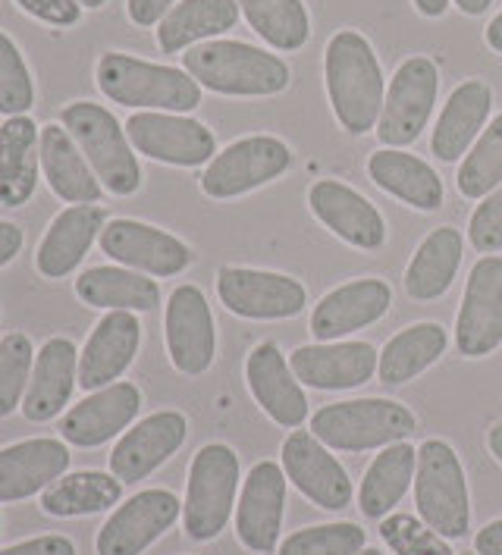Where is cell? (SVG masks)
<instances>
[{
  "label": "cell",
  "instance_id": "1",
  "mask_svg": "<svg viewBox=\"0 0 502 555\" xmlns=\"http://www.w3.org/2000/svg\"><path fill=\"white\" fill-rule=\"evenodd\" d=\"M326 94L339 126L352 135L371 132L384 114V66L371 41L352 29L336 31L324 54Z\"/></svg>",
  "mask_w": 502,
  "mask_h": 555
},
{
  "label": "cell",
  "instance_id": "2",
  "mask_svg": "<svg viewBox=\"0 0 502 555\" xmlns=\"http://www.w3.org/2000/svg\"><path fill=\"white\" fill-rule=\"evenodd\" d=\"M182 66L202 88L230 98H270L289 86L283 57L245 41H202L182 54Z\"/></svg>",
  "mask_w": 502,
  "mask_h": 555
},
{
  "label": "cell",
  "instance_id": "3",
  "mask_svg": "<svg viewBox=\"0 0 502 555\" xmlns=\"http://www.w3.org/2000/svg\"><path fill=\"white\" fill-rule=\"evenodd\" d=\"M94 82L114 104L164 114H189L202 104V86L177 66L149 63L132 54H104L94 66Z\"/></svg>",
  "mask_w": 502,
  "mask_h": 555
},
{
  "label": "cell",
  "instance_id": "4",
  "mask_svg": "<svg viewBox=\"0 0 502 555\" xmlns=\"http://www.w3.org/2000/svg\"><path fill=\"white\" fill-rule=\"evenodd\" d=\"M60 126L82 147L94 176L111 195H136L142 185V167L132 154V142L119 119L91 101H76L60 111Z\"/></svg>",
  "mask_w": 502,
  "mask_h": 555
},
{
  "label": "cell",
  "instance_id": "5",
  "mask_svg": "<svg viewBox=\"0 0 502 555\" xmlns=\"http://www.w3.org/2000/svg\"><path fill=\"white\" fill-rule=\"evenodd\" d=\"M414 505L427 527L446 540H459L472 527V502L465 470L455 449L443 439H427L417 449L414 468Z\"/></svg>",
  "mask_w": 502,
  "mask_h": 555
},
{
  "label": "cell",
  "instance_id": "6",
  "mask_svg": "<svg viewBox=\"0 0 502 555\" xmlns=\"http://www.w3.org/2000/svg\"><path fill=\"white\" fill-rule=\"evenodd\" d=\"M239 490V455L227 442H207L195 452L189 483H185V502H182V527L192 540L207 543L220 537Z\"/></svg>",
  "mask_w": 502,
  "mask_h": 555
},
{
  "label": "cell",
  "instance_id": "7",
  "mask_svg": "<svg viewBox=\"0 0 502 555\" xmlns=\"http://www.w3.org/2000/svg\"><path fill=\"white\" fill-rule=\"evenodd\" d=\"M414 414L392 399H355L314 411L311 434L336 452L386 449L412 437Z\"/></svg>",
  "mask_w": 502,
  "mask_h": 555
},
{
  "label": "cell",
  "instance_id": "8",
  "mask_svg": "<svg viewBox=\"0 0 502 555\" xmlns=\"http://www.w3.org/2000/svg\"><path fill=\"white\" fill-rule=\"evenodd\" d=\"M289 164H293V151L286 142L273 135H248L214 154V160L202 173V192L217 202L239 198L286 173Z\"/></svg>",
  "mask_w": 502,
  "mask_h": 555
},
{
  "label": "cell",
  "instance_id": "9",
  "mask_svg": "<svg viewBox=\"0 0 502 555\" xmlns=\"http://www.w3.org/2000/svg\"><path fill=\"white\" fill-rule=\"evenodd\" d=\"M440 91V76L434 60L409 57L389 79L384 98V114L377 122V139L386 147H406L417 142L427 129Z\"/></svg>",
  "mask_w": 502,
  "mask_h": 555
},
{
  "label": "cell",
  "instance_id": "10",
  "mask_svg": "<svg viewBox=\"0 0 502 555\" xmlns=\"http://www.w3.org/2000/svg\"><path fill=\"white\" fill-rule=\"evenodd\" d=\"M126 135L139 154L170 167H202L217 154V139L205 122L182 114L142 111L126 119Z\"/></svg>",
  "mask_w": 502,
  "mask_h": 555
},
{
  "label": "cell",
  "instance_id": "11",
  "mask_svg": "<svg viewBox=\"0 0 502 555\" xmlns=\"http://www.w3.org/2000/svg\"><path fill=\"white\" fill-rule=\"evenodd\" d=\"M217 295L230 314L245 321H286L308 305V293L298 280L248 267H220Z\"/></svg>",
  "mask_w": 502,
  "mask_h": 555
},
{
  "label": "cell",
  "instance_id": "12",
  "mask_svg": "<svg viewBox=\"0 0 502 555\" xmlns=\"http://www.w3.org/2000/svg\"><path fill=\"white\" fill-rule=\"evenodd\" d=\"M179 499L170 490H142L117 505V512L98 530V555H142L177 525Z\"/></svg>",
  "mask_w": 502,
  "mask_h": 555
},
{
  "label": "cell",
  "instance_id": "13",
  "mask_svg": "<svg viewBox=\"0 0 502 555\" xmlns=\"http://www.w3.org/2000/svg\"><path fill=\"white\" fill-rule=\"evenodd\" d=\"M455 346L465 358H484L502 346V258L497 255L472 267L455 321Z\"/></svg>",
  "mask_w": 502,
  "mask_h": 555
},
{
  "label": "cell",
  "instance_id": "14",
  "mask_svg": "<svg viewBox=\"0 0 502 555\" xmlns=\"http://www.w3.org/2000/svg\"><path fill=\"white\" fill-rule=\"evenodd\" d=\"M283 512H286V470L276 462H258L248 470L236 505L239 543L258 555L276 553Z\"/></svg>",
  "mask_w": 502,
  "mask_h": 555
},
{
  "label": "cell",
  "instance_id": "15",
  "mask_svg": "<svg viewBox=\"0 0 502 555\" xmlns=\"http://www.w3.org/2000/svg\"><path fill=\"white\" fill-rule=\"evenodd\" d=\"M283 470L301 496L326 512H343L352 505L355 490L349 474L311 430H293L283 442Z\"/></svg>",
  "mask_w": 502,
  "mask_h": 555
},
{
  "label": "cell",
  "instance_id": "16",
  "mask_svg": "<svg viewBox=\"0 0 502 555\" xmlns=\"http://www.w3.org/2000/svg\"><path fill=\"white\" fill-rule=\"evenodd\" d=\"M164 330H167L170 361L179 374L198 377L214 364V354H217L214 314L198 286H179L177 293L170 295Z\"/></svg>",
  "mask_w": 502,
  "mask_h": 555
},
{
  "label": "cell",
  "instance_id": "17",
  "mask_svg": "<svg viewBox=\"0 0 502 555\" xmlns=\"http://www.w3.org/2000/svg\"><path fill=\"white\" fill-rule=\"evenodd\" d=\"M189 437V421L182 411H154L126 430L111 452V474L119 483H139L160 468Z\"/></svg>",
  "mask_w": 502,
  "mask_h": 555
},
{
  "label": "cell",
  "instance_id": "18",
  "mask_svg": "<svg viewBox=\"0 0 502 555\" xmlns=\"http://www.w3.org/2000/svg\"><path fill=\"white\" fill-rule=\"evenodd\" d=\"M101 251L149 276H177L192 263L185 242L139 220H107L101 233Z\"/></svg>",
  "mask_w": 502,
  "mask_h": 555
},
{
  "label": "cell",
  "instance_id": "19",
  "mask_svg": "<svg viewBox=\"0 0 502 555\" xmlns=\"http://www.w3.org/2000/svg\"><path fill=\"white\" fill-rule=\"evenodd\" d=\"M142 409V392L136 383H111L94 389L60 421V437L76 449H98L119 437Z\"/></svg>",
  "mask_w": 502,
  "mask_h": 555
},
{
  "label": "cell",
  "instance_id": "20",
  "mask_svg": "<svg viewBox=\"0 0 502 555\" xmlns=\"http://www.w3.org/2000/svg\"><path fill=\"white\" fill-rule=\"evenodd\" d=\"M142 323L136 311H111L94 323L89 343L79 354V386L86 392L117 383L139 354Z\"/></svg>",
  "mask_w": 502,
  "mask_h": 555
},
{
  "label": "cell",
  "instance_id": "21",
  "mask_svg": "<svg viewBox=\"0 0 502 555\" xmlns=\"http://www.w3.org/2000/svg\"><path fill=\"white\" fill-rule=\"evenodd\" d=\"M311 214L324 223L333 235L349 242L355 248L374 251L386 242V223L381 210L371 205L364 195H358L346 182L321 179L308 192Z\"/></svg>",
  "mask_w": 502,
  "mask_h": 555
},
{
  "label": "cell",
  "instance_id": "22",
  "mask_svg": "<svg viewBox=\"0 0 502 555\" xmlns=\"http://www.w3.org/2000/svg\"><path fill=\"white\" fill-rule=\"evenodd\" d=\"M381 354L371 343H321L289 354L298 383L311 389H355L374 377Z\"/></svg>",
  "mask_w": 502,
  "mask_h": 555
},
{
  "label": "cell",
  "instance_id": "23",
  "mask_svg": "<svg viewBox=\"0 0 502 555\" xmlns=\"http://www.w3.org/2000/svg\"><path fill=\"white\" fill-rule=\"evenodd\" d=\"M107 227V210L98 205H73L60 210L51 220L48 233L38 245L35 267L44 280H63L69 276L82 258L89 255L94 238H101Z\"/></svg>",
  "mask_w": 502,
  "mask_h": 555
},
{
  "label": "cell",
  "instance_id": "24",
  "mask_svg": "<svg viewBox=\"0 0 502 555\" xmlns=\"http://www.w3.org/2000/svg\"><path fill=\"white\" fill-rule=\"evenodd\" d=\"M69 468V449L60 439H23L0 449V502H23L44 493Z\"/></svg>",
  "mask_w": 502,
  "mask_h": 555
},
{
  "label": "cell",
  "instance_id": "25",
  "mask_svg": "<svg viewBox=\"0 0 502 555\" xmlns=\"http://www.w3.org/2000/svg\"><path fill=\"white\" fill-rule=\"evenodd\" d=\"M76 383H79V351L73 346V339L66 336L48 339L35 351V367H31L29 389L23 399L26 421L44 424L57 417L60 411L69 405Z\"/></svg>",
  "mask_w": 502,
  "mask_h": 555
},
{
  "label": "cell",
  "instance_id": "26",
  "mask_svg": "<svg viewBox=\"0 0 502 555\" xmlns=\"http://www.w3.org/2000/svg\"><path fill=\"white\" fill-rule=\"evenodd\" d=\"M392 305V289L384 280H355L321 298V305L311 314V333L321 343H333L339 336H349L355 330H364L377 323Z\"/></svg>",
  "mask_w": 502,
  "mask_h": 555
},
{
  "label": "cell",
  "instance_id": "27",
  "mask_svg": "<svg viewBox=\"0 0 502 555\" xmlns=\"http://www.w3.org/2000/svg\"><path fill=\"white\" fill-rule=\"evenodd\" d=\"M245 380L255 402L267 411L280 427H298L308 417V399L298 386L296 374L283 351L273 343H261L245 361Z\"/></svg>",
  "mask_w": 502,
  "mask_h": 555
},
{
  "label": "cell",
  "instance_id": "28",
  "mask_svg": "<svg viewBox=\"0 0 502 555\" xmlns=\"http://www.w3.org/2000/svg\"><path fill=\"white\" fill-rule=\"evenodd\" d=\"M41 167V126L23 114L0 126V205L23 207L35 195Z\"/></svg>",
  "mask_w": 502,
  "mask_h": 555
},
{
  "label": "cell",
  "instance_id": "29",
  "mask_svg": "<svg viewBox=\"0 0 502 555\" xmlns=\"http://www.w3.org/2000/svg\"><path fill=\"white\" fill-rule=\"evenodd\" d=\"M41 167L48 176L51 192L66 205H98L101 202V179L94 176L82 147L63 126H41Z\"/></svg>",
  "mask_w": 502,
  "mask_h": 555
},
{
  "label": "cell",
  "instance_id": "30",
  "mask_svg": "<svg viewBox=\"0 0 502 555\" xmlns=\"http://www.w3.org/2000/svg\"><path fill=\"white\" fill-rule=\"evenodd\" d=\"M490 107H493V91L487 82L468 79L455 88L446 101L437 126H434V139H430L434 157H440L446 164H455L472 147L477 132L484 129V122L490 117Z\"/></svg>",
  "mask_w": 502,
  "mask_h": 555
},
{
  "label": "cell",
  "instance_id": "31",
  "mask_svg": "<svg viewBox=\"0 0 502 555\" xmlns=\"http://www.w3.org/2000/svg\"><path fill=\"white\" fill-rule=\"evenodd\" d=\"M368 173L384 192H389L399 202H406L414 210L443 207V179L437 176V170L430 164H424L414 154H406L399 147H381L377 154H371Z\"/></svg>",
  "mask_w": 502,
  "mask_h": 555
},
{
  "label": "cell",
  "instance_id": "32",
  "mask_svg": "<svg viewBox=\"0 0 502 555\" xmlns=\"http://www.w3.org/2000/svg\"><path fill=\"white\" fill-rule=\"evenodd\" d=\"M236 0H179L177 7L157 23V44L164 54H179L198 41L236 29Z\"/></svg>",
  "mask_w": 502,
  "mask_h": 555
},
{
  "label": "cell",
  "instance_id": "33",
  "mask_svg": "<svg viewBox=\"0 0 502 555\" xmlns=\"http://www.w3.org/2000/svg\"><path fill=\"white\" fill-rule=\"evenodd\" d=\"M76 295L104 311H151L160 301L157 283L129 267H89L76 280Z\"/></svg>",
  "mask_w": 502,
  "mask_h": 555
},
{
  "label": "cell",
  "instance_id": "34",
  "mask_svg": "<svg viewBox=\"0 0 502 555\" xmlns=\"http://www.w3.org/2000/svg\"><path fill=\"white\" fill-rule=\"evenodd\" d=\"M417 468V449L409 442H392L371 462L364 470V480L358 487V508L368 518H381L399 505V499L409 493V483L414 480Z\"/></svg>",
  "mask_w": 502,
  "mask_h": 555
},
{
  "label": "cell",
  "instance_id": "35",
  "mask_svg": "<svg viewBox=\"0 0 502 555\" xmlns=\"http://www.w3.org/2000/svg\"><path fill=\"white\" fill-rule=\"evenodd\" d=\"M462 267V233L455 227H440L427 235L406 270V293L414 301H434L452 286Z\"/></svg>",
  "mask_w": 502,
  "mask_h": 555
},
{
  "label": "cell",
  "instance_id": "36",
  "mask_svg": "<svg viewBox=\"0 0 502 555\" xmlns=\"http://www.w3.org/2000/svg\"><path fill=\"white\" fill-rule=\"evenodd\" d=\"M123 483L114 474L104 470H76L54 480L41 493V512L51 518H79V515H98L119 505Z\"/></svg>",
  "mask_w": 502,
  "mask_h": 555
},
{
  "label": "cell",
  "instance_id": "37",
  "mask_svg": "<svg viewBox=\"0 0 502 555\" xmlns=\"http://www.w3.org/2000/svg\"><path fill=\"white\" fill-rule=\"evenodd\" d=\"M446 346H449V336L440 323H414L386 343L384 351H381L377 374L389 386L414 380L417 374H424L430 364L440 361Z\"/></svg>",
  "mask_w": 502,
  "mask_h": 555
},
{
  "label": "cell",
  "instance_id": "38",
  "mask_svg": "<svg viewBox=\"0 0 502 555\" xmlns=\"http://www.w3.org/2000/svg\"><path fill=\"white\" fill-rule=\"evenodd\" d=\"M248 26L265 38L273 51L305 48L311 23L301 0H236Z\"/></svg>",
  "mask_w": 502,
  "mask_h": 555
},
{
  "label": "cell",
  "instance_id": "39",
  "mask_svg": "<svg viewBox=\"0 0 502 555\" xmlns=\"http://www.w3.org/2000/svg\"><path fill=\"white\" fill-rule=\"evenodd\" d=\"M455 185L465 198H487L502 185V114L484 129L472 154L462 160Z\"/></svg>",
  "mask_w": 502,
  "mask_h": 555
},
{
  "label": "cell",
  "instance_id": "40",
  "mask_svg": "<svg viewBox=\"0 0 502 555\" xmlns=\"http://www.w3.org/2000/svg\"><path fill=\"white\" fill-rule=\"evenodd\" d=\"M35 367V346L26 333H7L0 339V417L23 409Z\"/></svg>",
  "mask_w": 502,
  "mask_h": 555
},
{
  "label": "cell",
  "instance_id": "41",
  "mask_svg": "<svg viewBox=\"0 0 502 555\" xmlns=\"http://www.w3.org/2000/svg\"><path fill=\"white\" fill-rule=\"evenodd\" d=\"M368 537L358 525L339 521V525H318L296 530L283 540L276 555H358L364 550Z\"/></svg>",
  "mask_w": 502,
  "mask_h": 555
},
{
  "label": "cell",
  "instance_id": "42",
  "mask_svg": "<svg viewBox=\"0 0 502 555\" xmlns=\"http://www.w3.org/2000/svg\"><path fill=\"white\" fill-rule=\"evenodd\" d=\"M31 101H35V86L26 57L16 48V41L7 31H0V114L23 117L29 114Z\"/></svg>",
  "mask_w": 502,
  "mask_h": 555
},
{
  "label": "cell",
  "instance_id": "43",
  "mask_svg": "<svg viewBox=\"0 0 502 555\" xmlns=\"http://www.w3.org/2000/svg\"><path fill=\"white\" fill-rule=\"evenodd\" d=\"M381 537L396 555H455L449 550L446 537L417 521L414 515H386Z\"/></svg>",
  "mask_w": 502,
  "mask_h": 555
},
{
  "label": "cell",
  "instance_id": "44",
  "mask_svg": "<svg viewBox=\"0 0 502 555\" xmlns=\"http://www.w3.org/2000/svg\"><path fill=\"white\" fill-rule=\"evenodd\" d=\"M468 235H472V245L480 255H493L502 248V185L493 189L484 205H477L472 214V223H468Z\"/></svg>",
  "mask_w": 502,
  "mask_h": 555
},
{
  "label": "cell",
  "instance_id": "45",
  "mask_svg": "<svg viewBox=\"0 0 502 555\" xmlns=\"http://www.w3.org/2000/svg\"><path fill=\"white\" fill-rule=\"evenodd\" d=\"M29 16L57 26V29H69L82 20V3L79 0H16Z\"/></svg>",
  "mask_w": 502,
  "mask_h": 555
},
{
  "label": "cell",
  "instance_id": "46",
  "mask_svg": "<svg viewBox=\"0 0 502 555\" xmlns=\"http://www.w3.org/2000/svg\"><path fill=\"white\" fill-rule=\"evenodd\" d=\"M0 555H76V543L69 537L48 533V537H31L16 546H7L0 550Z\"/></svg>",
  "mask_w": 502,
  "mask_h": 555
},
{
  "label": "cell",
  "instance_id": "47",
  "mask_svg": "<svg viewBox=\"0 0 502 555\" xmlns=\"http://www.w3.org/2000/svg\"><path fill=\"white\" fill-rule=\"evenodd\" d=\"M177 7V0H126V10H129V20L142 29L157 26L170 10Z\"/></svg>",
  "mask_w": 502,
  "mask_h": 555
},
{
  "label": "cell",
  "instance_id": "48",
  "mask_svg": "<svg viewBox=\"0 0 502 555\" xmlns=\"http://www.w3.org/2000/svg\"><path fill=\"white\" fill-rule=\"evenodd\" d=\"M20 251H23V230L10 220H0V267H7Z\"/></svg>",
  "mask_w": 502,
  "mask_h": 555
},
{
  "label": "cell",
  "instance_id": "49",
  "mask_svg": "<svg viewBox=\"0 0 502 555\" xmlns=\"http://www.w3.org/2000/svg\"><path fill=\"white\" fill-rule=\"evenodd\" d=\"M474 550H477V555H502V518L490 521L474 537Z\"/></svg>",
  "mask_w": 502,
  "mask_h": 555
},
{
  "label": "cell",
  "instance_id": "50",
  "mask_svg": "<svg viewBox=\"0 0 502 555\" xmlns=\"http://www.w3.org/2000/svg\"><path fill=\"white\" fill-rule=\"evenodd\" d=\"M414 7H417V13L437 20V16H443L446 10H449V0H414Z\"/></svg>",
  "mask_w": 502,
  "mask_h": 555
},
{
  "label": "cell",
  "instance_id": "51",
  "mask_svg": "<svg viewBox=\"0 0 502 555\" xmlns=\"http://www.w3.org/2000/svg\"><path fill=\"white\" fill-rule=\"evenodd\" d=\"M487 44H490L497 54H502V13L487 26Z\"/></svg>",
  "mask_w": 502,
  "mask_h": 555
},
{
  "label": "cell",
  "instance_id": "52",
  "mask_svg": "<svg viewBox=\"0 0 502 555\" xmlns=\"http://www.w3.org/2000/svg\"><path fill=\"white\" fill-rule=\"evenodd\" d=\"M455 3H459V10H462V13H468V16H480L493 0H455Z\"/></svg>",
  "mask_w": 502,
  "mask_h": 555
},
{
  "label": "cell",
  "instance_id": "53",
  "mask_svg": "<svg viewBox=\"0 0 502 555\" xmlns=\"http://www.w3.org/2000/svg\"><path fill=\"white\" fill-rule=\"evenodd\" d=\"M487 446H490V452L497 455V462L502 465V421L490 430V437H487Z\"/></svg>",
  "mask_w": 502,
  "mask_h": 555
},
{
  "label": "cell",
  "instance_id": "54",
  "mask_svg": "<svg viewBox=\"0 0 502 555\" xmlns=\"http://www.w3.org/2000/svg\"><path fill=\"white\" fill-rule=\"evenodd\" d=\"M79 3H82L86 10H101V7H104L107 0H79Z\"/></svg>",
  "mask_w": 502,
  "mask_h": 555
},
{
  "label": "cell",
  "instance_id": "55",
  "mask_svg": "<svg viewBox=\"0 0 502 555\" xmlns=\"http://www.w3.org/2000/svg\"><path fill=\"white\" fill-rule=\"evenodd\" d=\"M358 555H384V553H381V550H368V546H364Z\"/></svg>",
  "mask_w": 502,
  "mask_h": 555
},
{
  "label": "cell",
  "instance_id": "56",
  "mask_svg": "<svg viewBox=\"0 0 502 555\" xmlns=\"http://www.w3.org/2000/svg\"><path fill=\"white\" fill-rule=\"evenodd\" d=\"M459 555H477V553H459Z\"/></svg>",
  "mask_w": 502,
  "mask_h": 555
}]
</instances>
